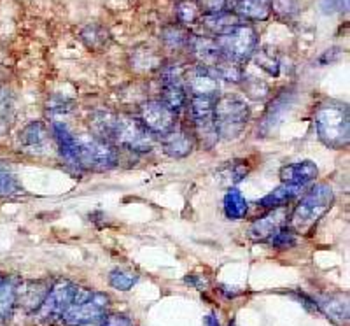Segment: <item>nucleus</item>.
Masks as SVG:
<instances>
[{"label":"nucleus","instance_id":"18","mask_svg":"<svg viewBox=\"0 0 350 326\" xmlns=\"http://www.w3.org/2000/svg\"><path fill=\"white\" fill-rule=\"evenodd\" d=\"M48 291L49 288L44 283H40V281H37V283H25L23 286L16 290V305H21L28 312L39 310Z\"/></svg>","mask_w":350,"mask_h":326},{"label":"nucleus","instance_id":"31","mask_svg":"<svg viewBox=\"0 0 350 326\" xmlns=\"http://www.w3.org/2000/svg\"><path fill=\"white\" fill-rule=\"evenodd\" d=\"M243 79H245V77H243ZM243 90H245L247 95L254 100H265L268 97V92H270L268 84L262 83L261 79H256V77H249V79H245V83H243Z\"/></svg>","mask_w":350,"mask_h":326},{"label":"nucleus","instance_id":"21","mask_svg":"<svg viewBox=\"0 0 350 326\" xmlns=\"http://www.w3.org/2000/svg\"><path fill=\"white\" fill-rule=\"evenodd\" d=\"M233 12L239 14L243 21L265 20L270 14V4L268 0H237Z\"/></svg>","mask_w":350,"mask_h":326},{"label":"nucleus","instance_id":"20","mask_svg":"<svg viewBox=\"0 0 350 326\" xmlns=\"http://www.w3.org/2000/svg\"><path fill=\"white\" fill-rule=\"evenodd\" d=\"M315 305L323 310L331 321L338 323V325H343V323L349 321V305H347V300H343V297H340V294L324 297Z\"/></svg>","mask_w":350,"mask_h":326},{"label":"nucleus","instance_id":"28","mask_svg":"<svg viewBox=\"0 0 350 326\" xmlns=\"http://www.w3.org/2000/svg\"><path fill=\"white\" fill-rule=\"evenodd\" d=\"M137 281H139V275L131 271H124V268H114V271L109 274V283L112 288L120 291H128L135 286Z\"/></svg>","mask_w":350,"mask_h":326},{"label":"nucleus","instance_id":"15","mask_svg":"<svg viewBox=\"0 0 350 326\" xmlns=\"http://www.w3.org/2000/svg\"><path fill=\"white\" fill-rule=\"evenodd\" d=\"M20 146L27 153L42 155L49 146V130L42 121H32L20 131Z\"/></svg>","mask_w":350,"mask_h":326},{"label":"nucleus","instance_id":"38","mask_svg":"<svg viewBox=\"0 0 350 326\" xmlns=\"http://www.w3.org/2000/svg\"><path fill=\"white\" fill-rule=\"evenodd\" d=\"M205 326H221V323H219V319L214 314H208L205 318Z\"/></svg>","mask_w":350,"mask_h":326},{"label":"nucleus","instance_id":"12","mask_svg":"<svg viewBox=\"0 0 350 326\" xmlns=\"http://www.w3.org/2000/svg\"><path fill=\"white\" fill-rule=\"evenodd\" d=\"M161 88H163V100L172 109L179 112L187 102L186 84H184L183 71L179 67H167L161 74Z\"/></svg>","mask_w":350,"mask_h":326},{"label":"nucleus","instance_id":"16","mask_svg":"<svg viewBox=\"0 0 350 326\" xmlns=\"http://www.w3.org/2000/svg\"><path fill=\"white\" fill-rule=\"evenodd\" d=\"M187 44H189L193 55L196 56V60H198L200 65H203V67L214 68L215 65L224 58L223 51H221V48L217 46L215 39H211V37H189V42Z\"/></svg>","mask_w":350,"mask_h":326},{"label":"nucleus","instance_id":"22","mask_svg":"<svg viewBox=\"0 0 350 326\" xmlns=\"http://www.w3.org/2000/svg\"><path fill=\"white\" fill-rule=\"evenodd\" d=\"M301 193V186H289V184H280L275 188L271 193H268L265 199H261L259 207L262 209H275V207H286L287 203L293 202L296 197Z\"/></svg>","mask_w":350,"mask_h":326},{"label":"nucleus","instance_id":"9","mask_svg":"<svg viewBox=\"0 0 350 326\" xmlns=\"http://www.w3.org/2000/svg\"><path fill=\"white\" fill-rule=\"evenodd\" d=\"M77 293V286L70 281H56L48 291L42 305L39 307V318L42 321H53V319H62V316L67 312L68 307L74 302V297Z\"/></svg>","mask_w":350,"mask_h":326},{"label":"nucleus","instance_id":"8","mask_svg":"<svg viewBox=\"0 0 350 326\" xmlns=\"http://www.w3.org/2000/svg\"><path fill=\"white\" fill-rule=\"evenodd\" d=\"M217 100L207 99H189L191 103V120H193V134L196 140L203 147L212 149L217 144L219 136L214 125V105Z\"/></svg>","mask_w":350,"mask_h":326},{"label":"nucleus","instance_id":"29","mask_svg":"<svg viewBox=\"0 0 350 326\" xmlns=\"http://www.w3.org/2000/svg\"><path fill=\"white\" fill-rule=\"evenodd\" d=\"M14 305H16V288L11 283L0 281V321L11 314Z\"/></svg>","mask_w":350,"mask_h":326},{"label":"nucleus","instance_id":"34","mask_svg":"<svg viewBox=\"0 0 350 326\" xmlns=\"http://www.w3.org/2000/svg\"><path fill=\"white\" fill-rule=\"evenodd\" d=\"M84 326H133V323L123 314H111V316H102L100 319L93 323H88Z\"/></svg>","mask_w":350,"mask_h":326},{"label":"nucleus","instance_id":"32","mask_svg":"<svg viewBox=\"0 0 350 326\" xmlns=\"http://www.w3.org/2000/svg\"><path fill=\"white\" fill-rule=\"evenodd\" d=\"M268 242L277 249H287V247H293L296 244V234L289 227H286L279 234H275Z\"/></svg>","mask_w":350,"mask_h":326},{"label":"nucleus","instance_id":"36","mask_svg":"<svg viewBox=\"0 0 350 326\" xmlns=\"http://www.w3.org/2000/svg\"><path fill=\"white\" fill-rule=\"evenodd\" d=\"M271 9L279 12L280 16L287 18L295 14L296 9H298V2L296 0H271Z\"/></svg>","mask_w":350,"mask_h":326},{"label":"nucleus","instance_id":"3","mask_svg":"<svg viewBox=\"0 0 350 326\" xmlns=\"http://www.w3.org/2000/svg\"><path fill=\"white\" fill-rule=\"evenodd\" d=\"M333 202V188L326 183L315 184L289 216V228L295 234H308L319 219L329 211Z\"/></svg>","mask_w":350,"mask_h":326},{"label":"nucleus","instance_id":"6","mask_svg":"<svg viewBox=\"0 0 350 326\" xmlns=\"http://www.w3.org/2000/svg\"><path fill=\"white\" fill-rule=\"evenodd\" d=\"M107 307L109 297L105 293L77 288L74 302L62 316V321L67 326H84L102 318L107 312Z\"/></svg>","mask_w":350,"mask_h":326},{"label":"nucleus","instance_id":"33","mask_svg":"<svg viewBox=\"0 0 350 326\" xmlns=\"http://www.w3.org/2000/svg\"><path fill=\"white\" fill-rule=\"evenodd\" d=\"M21 188L18 184V181L12 177L9 172L5 171H0V195L2 197H11V195H16L20 193Z\"/></svg>","mask_w":350,"mask_h":326},{"label":"nucleus","instance_id":"10","mask_svg":"<svg viewBox=\"0 0 350 326\" xmlns=\"http://www.w3.org/2000/svg\"><path fill=\"white\" fill-rule=\"evenodd\" d=\"M140 121L151 134L163 136L177 127V112L172 111L161 100H151L140 105Z\"/></svg>","mask_w":350,"mask_h":326},{"label":"nucleus","instance_id":"1","mask_svg":"<svg viewBox=\"0 0 350 326\" xmlns=\"http://www.w3.org/2000/svg\"><path fill=\"white\" fill-rule=\"evenodd\" d=\"M93 131L100 139L109 140L116 147H123L133 153H149L156 144V136L144 127L139 118L128 114L96 112L92 121Z\"/></svg>","mask_w":350,"mask_h":326},{"label":"nucleus","instance_id":"26","mask_svg":"<svg viewBox=\"0 0 350 326\" xmlns=\"http://www.w3.org/2000/svg\"><path fill=\"white\" fill-rule=\"evenodd\" d=\"M256 62H258V67H261L262 71H267L270 76L277 77L280 72V62L279 56L275 53V49L271 48H262L259 51L254 53Z\"/></svg>","mask_w":350,"mask_h":326},{"label":"nucleus","instance_id":"23","mask_svg":"<svg viewBox=\"0 0 350 326\" xmlns=\"http://www.w3.org/2000/svg\"><path fill=\"white\" fill-rule=\"evenodd\" d=\"M249 171H251L249 162H245V160H233V162L224 163L223 167L219 168L217 179L223 184L233 186V184L240 183L249 174Z\"/></svg>","mask_w":350,"mask_h":326},{"label":"nucleus","instance_id":"13","mask_svg":"<svg viewBox=\"0 0 350 326\" xmlns=\"http://www.w3.org/2000/svg\"><path fill=\"white\" fill-rule=\"evenodd\" d=\"M289 212L286 207H275L268 214L256 219L249 228V237L256 242H268L275 234H279L282 228L287 227Z\"/></svg>","mask_w":350,"mask_h":326},{"label":"nucleus","instance_id":"24","mask_svg":"<svg viewBox=\"0 0 350 326\" xmlns=\"http://www.w3.org/2000/svg\"><path fill=\"white\" fill-rule=\"evenodd\" d=\"M224 205V214L230 219H243L249 211V205H247V200L243 199V195L235 188H230L228 193L224 195L223 200Z\"/></svg>","mask_w":350,"mask_h":326},{"label":"nucleus","instance_id":"2","mask_svg":"<svg viewBox=\"0 0 350 326\" xmlns=\"http://www.w3.org/2000/svg\"><path fill=\"white\" fill-rule=\"evenodd\" d=\"M349 105L338 100H326L315 109V128L324 146L345 149L350 140Z\"/></svg>","mask_w":350,"mask_h":326},{"label":"nucleus","instance_id":"37","mask_svg":"<svg viewBox=\"0 0 350 326\" xmlns=\"http://www.w3.org/2000/svg\"><path fill=\"white\" fill-rule=\"evenodd\" d=\"M9 118V102L4 92H0V127L4 128Z\"/></svg>","mask_w":350,"mask_h":326},{"label":"nucleus","instance_id":"39","mask_svg":"<svg viewBox=\"0 0 350 326\" xmlns=\"http://www.w3.org/2000/svg\"><path fill=\"white\" fill-rule=\"evenodd\" d=\"M0 281H2V279H0Z\"/></svg>","mask_w":350,"mask_h":326},{"label":"nucleus","instance_id":"30","mask_svg":"<svg viewBox=\"0 0 350 326\" xmlns=\"http://www.w3.org/2000/svg\"><path fill=\"white\" fill-rule=\"evenodd\" d=\"M177 18H179L180 23L191 25L202 18V9L196 0H183L177 5Z\"/></svg>","mask_w":350,"mask_h":326},{"label":"nucleus","instance_id":"4","mask_svg":"<svg viewBox=\"0 0 350 326\" xmlns=\"http://www.w3.org/2000/svg\"><path fill=\"white\" fill-rule=\"evenodd\" d=\"M251 120V109L237 97H219L214 105V125L219 139L233 140L240 137Z\"/></svg>","mask_w":350,"mask_h":326},{"label":"nucleus","instance_id":"14","mask_svg":"<svg viewBox=\"0 0 350 326\" xmlns=\"http://www.w3.org/2000/svg\"><path fill=\"white\" fill-rule=\"evenodd\" d=\"M159 137H161L159 142L163 147V153L172 156V158H186V156L191 155L196 146L195 134L191 130H187L186 127H175Z\"/></svg>","mask_w":350,"mask_h":326},{"label":"nucleus","instance_id":"25","mask_svg":"<svg viewBox=\"0 0 350 326\" xmlns=\"http://www.w3.org/2000/svg\"><path fill=\"white\" fill-rule=\"evenodd\" d=\"M212 71L215 72V76L230 81V83H240L243 79V65L239 64V62L230 60L226 56Z\"/></svg>","mask_w":350,"mask_h":326},{"label":"nucleus","instance_id":"17","mask_svg":"<svg viewBox=\"0 0 350 326\" xmlns=\"http://www.w3.org/2000/svg\"><path fill=\"white\" fill-rule=\"evenodd\" d=\"M319 171L317 165L314 162H298V163H289L280 168V179L282 184H289V186H306L312 181H315Z\"/></svg>","mask_w":350,"mask_h":326},{"label":"nucleus","instance_id":"27","mask_svg":"<svg viewBox=\"0 0 350 326\" xmlns=\"http://www.w3.org/2000/svg\"><path fill=\"white\" fill-rule=\"evenodd\" d=\"M83 40L88 48L98 51L107 44V30L104 27H100V25H90L83 30Z\"/></svg>","mask_w":350,"mask_h":326},{"label":"nucleus","instance_id":"11","mask_svg":"<svg viewBox=\"0 0 350 326\" xmlns=\"http://www.w3.org/2000/svg\"><path fill=\"white\" fill-rule=\"evenodd\" d=\"M184 84H186V92L189 93V99H219L221 84H219V77L215 76L212 68L203 67V65L191 68L187 72Z\"/></svg>","mask_w":350,"mask_h":326},{"label":"nucleus","instance_id":"7","mask_svg":"<svg viewBox=\"0 0 350 326\" xmlns=\"http://www.w3.org/2000/svg\"><path fill=\"white\" fill-rule=\"evenodd\" d=\"M215 42L221 48L223 55L226 58L239 64H245L247 60H251L254 56L256 49H258V36L256 30L251 25H239L230 32L223 34V36H215Z\"/></svg>","mask_w":350,"mask_h":326},{"label":"nucleus","instance_id":"19","mask_svg":"<svg viewBox=\"0 0 350 326\" xmlns=\"http://www.w3.org/2000/svg\"><path fill=\"white\" fill-rule=\"evenodd\" d=\"M203 27H207L212 34L215 36H223V34L230 32L235 27L243 23L242 18L235 14L233 11L230 12H215V14H203L202 18Z\"/></svg>","mask_w":350,"mask_h":326},{"label":"nucleus","instance_id":"35","mask_svg":"<svg viewBox=\"0 0 350 326\" xmlns=\"http://www.w3.org/2000/svg\"><path fill=\"white\" fill-rule=\"evenodd\" d=\"M165 42H167L168 46L179 48V46H183V44L189 42V37H187V34L183 32V28L174 27V28H168L167 32H165Z\"/></svg>","mask_w":350,"mask_h":326},{"label":"nucleus","instance_id":"5","mask_svg":"<svg viewBox=\"0 0 350 326\" xmlns=\"http://www.w3.org/2000/svg\"><path fill=\"white\" fill-rule=\"evenodd\" d=\"M79 168L88 171H111L118 163V147L96 136L76 137Z\"/></svg>","mask_w":350,"mask_h":326}]
</instances>
